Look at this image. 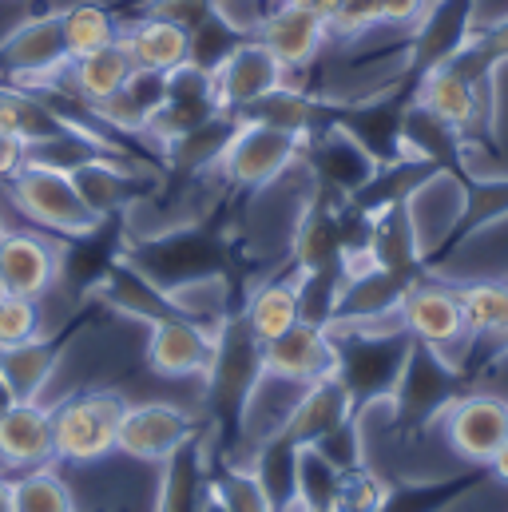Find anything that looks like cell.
Returning a JSON list of instances; mask_svg holds the SVG:
<instances>
[{"mask_svg":"<svg viewBox=\"0 0 508 512\" xmlns=\"http://www.w3.org/2000/svg\"><path fill=\"white\" fill-rule=\"evenodd\" d=\"M60 247L36 231H4L0 235V286L4 294L44 298L60 278Z\"/></svg>","mask_w":508,"mask_h":512,"instance_id":"e0dca14e","label":"cell"},{"mask_svg":"<svg viewBox=\"0 0 508 512\" xmlns=\"http://www.w3.org/2000/svg\"><path fill=\"white\" fill-rule=\"evenodd\" d=\"M56 457L52 409L40 401H16L0 413V465L8 469H44Z\"/></svg>","mask_w":508,"mask_h":512,"instance_id":"603a6c76","label":"cell"},{"mask_svg":"<svg viewBox=\"0 0 508 512\" xmlns=\"http://www.w3.org/2000/svg\"><path fill=\"white\" fill-rule=\"evenodd\" d=\"M397 318H401V326H405L417 342L437 346L441 354H445L449 346H457L461 338H469L457 290H453V286L433 282L429 274H425V278H417V282L405 290Z\"/></svg>","mask_w":508,"mask_h":512,"instance_id":"5bb4252c","label":"cell"},{"mask_svg":"<svg viewBox=\"0 0 508 512\" xmlns=\"http://www.w3.org/2000/svg\"><path fill=\"white\" fill-rule=\"evenodd\" d=\"M346 417H354V401H350L346 385L338 378H322V382L302 385V393H298V401H294V409L278 433L294 445H318Z\"/></svg>","mask_w":508,"mask_h":512,"instance_id":"cb8c5ba5","label":"cell"},{"mask_svg":"<svg viewBox=\"0 0 508 512\" xmlns=\"http://www.w3.org/2000/svg\"><path fill=\"white\" fill-rule=\"evenodd\" d=\"M239 314H243V322L251 326L258 342H274L278 334H286L294 322H302L298 318V270L290 278L262 282Z\"/></svg>","mask_w":508,"mask_h":512,"instance_id":"e575fe53","label":"cell"},{"mask_svg":"<svg viewBox=\"0 0 508 512\" xmlns=\"http://www.w3.org/2000/svg\"><path fill=\"white\" fill-rule=\"evenodd\" d=\"M0 131L16 135L24 147H32V143H40V139H52V135L72 131V124L60 120V116H56L32 88L0 84Z\"/></svg>","mask_w":508,"mask_h":512,"instance_id":"836d02e7","label":"cell"},{"mask_svg":"<svg viewBox=\"0 0 508 512\" xmlns=\"http://www.w3.org/2000/svg\"><path fill=\"white\" fill-rule=\"evenodd\" d=\"M131 72H135V64H131V56H127L124 40H116V44L92 52V56H80V60H72V64L64 68L68 88H72L80 100H88L92 108L104 104L108 96H116L127 84Z\"/></svg>","mask_w":508,"mask_h":512,"instance_id":"d6a6232c","label":"cell"},{"mask_svg":"<svg viewBox=\"0 0 508 512\" xmlns=\"http://www.w3.org/2000/svg\"><path fill=\"white\" fill-rule=\"evenodd\" d=\"M219 8V0H147L143 4V16H163V20H171V24H179V28H199L211 12Z\"/></svg>","mask_w":508,"mask_h":512,"instance_id":"c3c4849f","label":"cell"},{"mask_svg":"<svg viewBox=\"0 0 508 512\" xmlns=\"http://www.w3.org/2000/svg\"><path fill=\"white\" fill-rule=\"evenodd\" d=\"M60 28H64V48H68V64L80 56H92L108 44L120 40V20L112 8L96 4V0H80L60 8Z\"/></svg>","mask_w":508,"mask_h":512,"instance_id":"d590c367","label":"cell"},{"mask_svg":"<svg viewBox=\"0 0 508 512\" xmlns=\"http://www.w3.org/2000/svg\"><path fill=\"white\" fill-rule=\"evenodd\" d=\"M12 405H16V393H12V385H8V378L0 374V413H4V409H12Z\"/></svg>","mask_w":508,"mask_h":512,"instance_id":"db71d44e","label":"cell"},{"mask_svg":"<svg viewBox=\"0 0 508 512\" xmlns=\"http://www.w3.org/2000/svg\"><path fill=\"white\" fill-rule=\"evenodd\" d=\"M239 128H243L239 112H219V116H211L207 124L183 131V135L171 139V143H163V159H167V167H171L175 175H183V179L211 175V171H219V163H223V155H227L231 139L239 135Z\"/></svg>","mask_w":508,"mask_h":512,"instance_id":"484cf974","label":"cell"},{"mask_svg":"<svg viewBox=\"0 0 508 512\" xmlns=\"http://www.w3.org/2000/svg\"><path fill=\"white\" fill-rule=\"evenodd\" d=\"M0 512H12V481L0 477Z\"/></svg>","mask_w":508,"mask_h":512,"instance_id":"11a10c76","label":"cell"},{"mask_svg":"<svg viewBox=\"0 0 508 512\" xmlns=\"http://www.w3.org/2000/svg\"><path fill=\"white\" fill-rule=\"evenodd\" d=\"M207 409L223 429H239L243 409L262 378V342L251 334L243 314H231L215 330V354L207 366Z\"/></svg>","mask_w":508,"mask_h":512,"instance_id":"3957f363","label":"cell"},{"mask_svg":"<svg viewBox=\"0 0 508 512\" xmlns=\"http://www.w3.org/2000/svg\"><path fill=\"white\" fill-rule=\"evenodd\" d=\"M68 334L60 338H28L20 346H8L0 350V374L8 378L16 401H40L48 378L56 374V362H60V350H64Z\"/></svg>","mask_w":508,"mask_h":512,"instance_id":"1f68e13d","label":"cell"},{"mask_svg":"<svg viewBox=\"0 0 508 512\" xmlns=\"http://www.w3.org/2000/svg\"><path fill=\"white\" fill-rule=\"evenodd\" d=\"M191 437H195V421L183 409L167 401H147V405H127L116 449L135 461H167Z\"/></svg>","mask_w":508,"mask_h":512,"instance_id":"2e32d148","label":"cell"},{"mask_svg":"<svg viewBox=\"0 0 508 512\" xmlns=\"http://www.w3.org/2000/svg\"><path fill=\"white\" fill-rule=\"evenodd\" d=\"M370 262L385 266V270H397V274H409V278H425V243H421V231L413 223V211L409 203H397V207H385L374 215V231H370Z\"/></svg>","mask_w":508,"mask_h":512,"instance_id":"83f0119b","label":"cell"},{"mask_svg":"<svg viewBox=\"0 0 508 512\" xmlns=\"http://www.w3.org/2000/svg\"><path fill=\"white\" fill-rule=\"evenodd\" d=\"M298 159L310 167L314 187H322L330 195H342V199H350L358 187H366L370 175L378 171V163L366 155V147L358 139H350L342 128H334V124L310 131L302 139V155Z\"/></svg>","mask_w":508,"mask_h":512,"instance_id":"8fae6325","label":"cell"},{"mask_svg":"<svg viewBox=\"0 0 508 512\" xmlns=\"http://www.w3.org/2000/svg\"><path fill=\"white\" fill-rule=\"evenodd\" d=\"M0 298H4V286H0Z\"/></svg>","mask_w":508,"mask_h":512,"instance_id":"6f0895ef","label":"cell"},{"mask_svg":"<svg viewBox=\"0 0 508 512\" xmlns=\"http://www.w3.org/2000/svg\"><path fill=\"white\" fill-rule=\"evenodd\" d=\"M338 481H342V469L318 445H298V505L302 512L334 509Z\"/></svg>","mask_w":508,"mask_h":512,"instance_id":"ab89813d","label":"cell"},{"mask_svg":"<svg viewBox=\"0 0 508 512\" xmlns=\"http://www.w3.org/2000/svg\"><path fill=\"white\" fill-rule=\"evenodd\" d=\"M429 0H378V24L389 28H413L425 16Z\"/></svg>","mask_w":508,"mask_h":512,"instance_id":"681fc988","label":"cell"},{"mask_svg":"<svg viewBox=\"0 0 508 512\" xmlns=\"http://www.w3.org/2000/svg\"><path fill=\"white\" fill-rule=\"evenodd\" d=\"M278 84H286V72L282 64L266 52L262 40L247 36L219 68H215V92H219V104L227 112H243L247 104H254L258 96L274 92Z\"/></svg>","mask_w":508,"mask_h":512,"instance_id":"44dd1931","label":"cell"},{"mask_svg":"<svg viewBox=\"0 0 508 512\" xmlns=\"http://www.w3.org/2000/svg\"><path fill=\"white\" fill-rule=\"evenodd\" d=\"M12 512H76V501L56 473L28 469L12 481Z\"/></svg>","mask_w":508,"mask_h":512,"instance_id":"7bdbcfd3","label":"cell"},{"mask_svg":"<svg viewBox=\"0 0 508 512\" xmlns=\"http://www.w3.org/2000/svg\"><path fill=\"white\" fill-rule=\"evenodd\" d=\"M389 485L381 481L374 469L366 465H354V469H342V481H338V497H334V509L330 512H381L389 501Z\"/></svg>","mask_w":508,"mask_h":512,"instance_id":"ee69618b","label":"cell"},{"mask_svg":"<svg viewBox=\"0 0 508 512\" xmlns=\"http://www.w3.org/2000/svg\"><path fill=\"white\" fill-rule=\"evenodd\" d=\"M342 195H330L314 187V199L306 203L298 231H294V270H326V266H346V223H342Z\"/></svg>","mask_w":508,"mask_h":512,"instance_id":"ac0fdd59","label":"cell"},{"mask_svg":"<svg viewBox=\"0 0 508 512\" xmlns=\"http://www.w3.org/2000/svg\"><path fill=\"white\" fill-rule=\"evenodd\" d=\"M207 493L227 512H278L274 501H270V493L262 489V481L254 477L251 465L247 469L243 465H227V469L211 473Z\"/></svg>","mask_w":508,"mask_h":512,"instance_id":"60d3db41","label":"cell"},{"mask_svg":"<svg viewBox=\"0 0 508 512\" xmlns=\"http://www.w3.org/2000/svg\"><path fill=\"white\" fill-rule=\"evenodd\" d=\"M401 143H405V155H417V159H429L437 163L445 175L461 179L469 175V147H465V135L461 128H453L449 120H441L437 112L421 108L417 100L409 104L405 112V128H401Z\"/></svg>","mask_w":508,"mask_h":512,"instance_id":"d4e9b609","label":"cell"},{"mask_svg":"<svg viewBox=\"0 0 508 512\" xmlns=\"http://www.w3.org/2000/svg\"><path fill=\"white\" fill-rule=\"evenodd\" d=\"M465 382L469 378L437 346H425V342L413 338V350H409V362L401 370V382H397L393 397H389L397 433L401 437L425 433L465 393Z\"/></svg>","mask_w":508,"mask_h":512,"instance_id":"7a4b0ae2","label":"cell"},{"mask_svg":"<svg viewBox=\"0 0 508 512\" xmlns=\"http://www.w3.org/2000/svg\"><path fill=\"white\" fill-rule=\"evenodd\" d=\"M36 334H40V306H36V298L4 294L0 298V350L20 346V342H28Z\"/></svg>","mask_w":508,"mask_h":512,"instance_id":"f6af8a7d","label":"cell"},{"mask_svg":"<svg viewBox=\"0 0 508 512\" xmlns=\"http://www.w3.org/2000/svg\"><path fill=\"white\" fill-rule=\"evenodd\" d=\"M417 104L429 108V112H437V116L449 120L453 128H461V135L469 131L473 112H477L473 84H469L461 72H453L449 64H441V68H433L429 76H421V84H417Z\"/></svg>","mask_w":508,"mask_h":512,"instance_id":"74e56055","label":"cell"},{"mask_svg":"<svg viewBox=\"0 0 508 512\" xmlns=\"http://www.w3.org/2000/svg\"><path fill=\"white\" fill-rule=\"evenodd\" d=\"M477 0H429L425 16L409 28V44H405V60L401 72L409 76H429L433 68L449 64L473 36L477 28Z\"/></svg>","mask_w":508,"mask_h":512,"instance_id":"8992f818","label":"cell"},{"mask_svg":"<svg viewBox=\"0 0 508 512\" xmlns=\"http://www.w3.org/2000/svg\"><path fill=\"white\" fill-rule=\"evenodd\" d=\"M286 4H294V8H302V12H314V16L330 20V16L338 12V4H342V0H286Z\"/></svg>","mask_w":508,"mask_h":512,"instance_id":"816d5d0a","label":"cell"},{"mask_svg":"<svg viewBox=\"0 0 508 512\" xmlns=\"http://www.w3.org/2000/svg\"><path fill=\"white\" fill-rule=\"evenodd\" d=\"M334 338L326 326H310V322H294L286 334H278L274 342H262V370L286 382L310 385L322 378H334Z\"/></svg>","mask_w":508,"mask_h":512,"instance_id":"9a60e30c","label":"cell"},{"mask_svg":"<svg viewBox=\"0 0 508 512\" xmlns=\"http://www.w3.org/2000/svg\"><path fill=\"white\" fill-rule=\"evenodd\" d=\"M64 68H68V48H64L60 12H40L0 40V76H8V84L36 88L56 80Z\"/></svg>","mask_w":508,"mask_h":512,"instance_id":"52a82bcc","label":"cell"},{"mask_svg":"<svg viewBox=\"0 0 508 512\" xmlns=\"http://www.w3.org/2000/svg\"><path fill=\"white\" fill-rule=\"evenodd\" d=\"M254 40L266 44V52L282 64V72H298V68L314 64V56L322 52V44L330 40V28H326L322 16L302 12V8H294L286 0H278L262 16V24L254 28Z\"/></svg>","mask_w":508,"mask_h":512,"instance_id":"d6986e66","label":"cell"},{"mask_svg":"<svg viewBox=\"0 0 508 512\" xmlns=\"http://www.w3.org/2000/svg\"><path fill=\"white\" fill-rule=\"evenodd\" d=\"M219 112H227V108L219 104L215 72H203V68H195V64H179L175 72H167V96H163V104L151 112L143 135H151V139H159V143H171V139H179L183 131L207 124V120L219 116Z\"/></svg>","mask_w":508,"mask_h":512,"instance_id":"30bf717a","label":"cell"},{"mask_svg":"<svg viewBox=\"0 0 508 512\" xmlns=\"http://www.w3.org/2000/svg\"><path fill=\"white\" fill-rule=\"evenodd\" d=\"M318 449H322L338 469L366 465V461H362V413H354V417H346L338 429H330V433L318 441Z\"/></svg>","mask_w":508,"mask_h":512,"instance_id":"bcb514c9","label":"cell"},{"mask_svg":"<svg viewBox=\"0 0 508 512\" xmlns=\"http://www.w3.org/2000/svg\"><path fill=\"white\" fill-rule=\"evenodd\" d=\"M469 338H508V282L457 286Z\"/></svg>","mask_w":508,"mask_h":512,"instance_id":"f35d334b","label":"cell"},{"mask_svg":"<svg viewBox=\"0 0 508 512\" xmlns=\"http://www.w3.org/2000/svg\"><path fill=\"white\" fill-rule=\"evenodd\" d=\"M0 235H4V223H0Z\"/></svg>","mask_w":508,"mask_h":512,"instance_id":"680465c9","label":"cell"},{"mask_svg":"<svg viewBox=\"0 0 508 512\" xmlns=\"http://www.w3.org/2000/svg\"><path fill=\"white\" fill-rule=\"evenodd\" d=\"M163 473V489H159V509L155 512H199L207 501L203 489V445L191 437L183 449H175Z\"/></svg>","mask_w":508,"mask_h":512,"instance_id":"8d00e7d4","label":"cell"},{"mask_svg":"<svg viewBox=\"0 0 508 512\" xmlns=\"http://www.w3.org/2000/svg\"><path fill=\"white\" fill-rule=\"evenodd\" d=\"M127 413V401L108 389H88L52 409V437L56 457L72 465H92L116 453L120 445V421Z\"/></svg>","mask_w":508,"mask_h":512,"instance_id":"277c9868","label":"cell"},{"mask_svg":"<svg viewBox=\"0 0 508 512\" xmlns=\"http://www.w3.org/2000/svg\"><path fill=\"white\" fill-rule=\"evenodd\" d=\"M445 433L453 453L469 465H489V457L508 441V401L497 393H461L445 409Z\"/></svg>","mask_w":508,"mask_h":512,"instance_id":"4fadbf2b","label":"cell"},{"mask_svg":"<svg viewBox=\"0 0 508 512\" xmlns=\"http://www.w3.org/2000/svg\"><path fill=\"white\" fill-rule=\"evenodd\" d=\"M8 195L16 203V211L24 219H32L36 227L44 231H56L64 239H80V235H92L100 223V215L88 211V203L80 199L76 183L68 171H52V167H36V163H24L16 171V179L8 183Z\"/></svg>","mask_w":508,"mask_h":512,"instance_id":"5b68a950","label":"cell"},{"mask_svg":"<svg viewBox=\"0 0 508 512\" xmlns=\"http://www.w3.org/2000/svg\"><path fill=\"white\" fill-rule=\"evenodd\" d=\"M489 473H493V481H501V485H508V441L489 457Z\"/></svg>","mask_w":508,"mask_h":512,"instance_id":"f5cc1de1","label":"cell"},{"mask_svg":"<svg viewBox=\"0 0 508 512\" xmlns=\"http://www.w3.org/2000/svg\"><path fill=\"white\" fill-rule=\"evenodd\" d=\"M334 338V378L346 385L354 413H366L393 397L401 382V370L413 350V334L393 318L389 326L366 322V326H326Z\"/></svg>","mask_w":508,"mask_h":512,"instance_id":"6da1fadb","label":"cell"},{"mask_svg":"<svg viewBox=\"0 0 508 512\" xmlns=\"http://www.w3.org/2000/svg\"><path fill=\"white\" fill-rule=\"evenodd\" d=\"M92 294H96L104 306L120 310V314L135 318V322H147V326L167 322V318H183L179 306L171 302V294H167L159 282H151L131 258H116V262L108 266V274L96 282Z\"/></svg>","mask_w":508,"mask_h":512,"instance_id":"7402d4cb","label":"cell"},{"mask_svg":"<svg viewBox=\"0 0 508 512\" xmlns=\"http://www.w3.org/2000/svg\"><path fill=\"white\" fill-rule=\"evenodd\" d=\"M243 40H247V32H243L239 24H231V20L215 8L199 28H191L187 64H195V68H203V72H215V68H219Z\"/></svg>","mask_w":508,"mask_h":512,"instance_id":"b9f144b4","label":"cell"},{"mask_svg":"<svg viewBox=\"0 0 508 512\" xmlns=\"http://www.w3.org/2000/svg\"><path fill=\"white\" fill-rule=\"evenodd\" d=\"M120 40L131 64L143 72H175L179 64H187V48H191V32L163 16H139Z\"/></svg>","mask_w":508,"mask_h":512,"instance_id":"4dcf8cb0","label":"cell"},{"mask_svg":"<svg viewBox=\"0 0 508 512\" xmlns=\"http://www.w3.org/2000/svg\"><path fill=\"white\" fill-rule=\"evenodd\" d=\"M24 163H28V147H24L16 135L0 131V183H12Z\"/></svg>","mask_w":508,"mask_h":512,"instance_id":"f907efd6","label":"cell"},{"mask_svg":"<svg viewBox=\"0 0 508 512\" xmlns=\"http://www.w3.org/2000/svg\"><path fill=\"white\" fill-rule=\"evenodd\" d=\"M461 187V203H457V215L449 223V231L433 243V251L425 255V270H437L441 262L457 255L469 239H477L481 231L497 227L508 219V175H481V171H469L457 179Z\"/></svg>","mask_w":508,"mask_h":512,"instance_id":"9c48e42d","label":"cell"},{"mask_svg":"<svg viewBox=\"0 0 508 512\" xmlns=\"http://www.w3.org/2000/svg\"><path fill=\"white\" fill-rule=\"evenodd\" d=\"M437 175H445L437 163L429 159H417V155H401L393 163H381L378 171L370 175L366 187H358L350 195V203L366 215H378L385 207H397V203H409L425 183H433Z\"/></svg>","mask_w":508,"mask_h":512,"instance_id":"f546056e","label":"cell"},{"mask_svg":"<svg viewBox=\"0 0 508 512\" xmlns=\"http://www.w3.org/2000/svg\"><path fill=\"white\" fill-rule=\"evenodd\" d=\"M298 155H302V139H294L286 131L262 128V124H243L239 135L231 139L223 163H219V175L231 187L262 191V187L278 183L298 163Z\"/></svg>","mask_w":508,"mask_h":512,"instance_id":"ba28073f","label":"cell"},{"mask_svg":"<svg viewBox=\"0 0 508 512\" xmlns=\"http://www.w3.org/2000/svg\"><path fill=\"white\" fill-rule=\"evenodd\" d=\"M72 183H76L80 199L88 203V211L100 215V219L124 215L127 207L139 203V195L147 191L143 179L131 167H124V159H116V155H100V159L76 167L72 171Z\"/></svg>","mask_w":508,"mask_h":512,"instance_id":"4316f807","label":"cell"},{"mask_svg":"<svg viewBox=\"0 0 508 512\" xmlns=\"http://www.w3.org/2000/svg\"><path fill=\"white\" fill-rule=\"evenodd\" d=\"M243 124H262V128L286 131L294 139H306L310 131L326 128V100L294 88V84H278L274 92L258 96L239 112Z\"/></svg>","mask_w":508,"mask_h":512,"instance_id":"f1b7e54d","label":"cell"},{"mask_svg":"<svg viewBox=\"0 0 508 512\" xmlns=\"http://www.w3.org/2000/svg\"><path fill=\"white\" fill-rule=\"evenodd\" d=\"M413 282H417V278L397 274V270H385V266H374V262L346 266V282H342L338 310H334V322H330V326L393 322L397 310H401V298H405V290H409Z\"/></svg>","mask_w":508,"mask_h":512,"instance_id":"7c38bea8","label":"cell"},{"mask_svg":"<svg viewBox=\"0 0 508 512\" xmlns=\"http://www.w3.org/2000/svg\"><path fill=\"white\" fill-rule=\"evenodd\" d=\"M215 354V330L191 322V318H167L151 326L147 338V366L163 378H191L207 374Z\"/></svg>","mask_w":508,"mask_h":512,"instance_id":"ffe728a7","label":"cell"},{"mask_svg":"<svg viewBox=\"0 0 508 512\" xmlns=\"http://www.w3.org/2000/svg\"><path fill=\"white\" fill-rule=\"evenodd\" d=\"M330 36L338 40H358L370 28H378V0H342L338 12L326 20Z\"/></svg>","mask_w":508,"mask_h":512,"instance_id":"7dc6e473","label":"cell"},{"mask_svg":"<svg viewBox=\"0 0 508 512\" xmlns=\"http://www.w3.org/2000/svg\"><path fill=\"white\" fill-rule=\"evenodd\" d=\"M199 512H227V509H223V505H219V501L207 493V501H203V509H199Z\"/></svg>","mask_w":508,"mask_h":512,"instance_id":"9f6ffc18","label":"cell"}]
</instances>
